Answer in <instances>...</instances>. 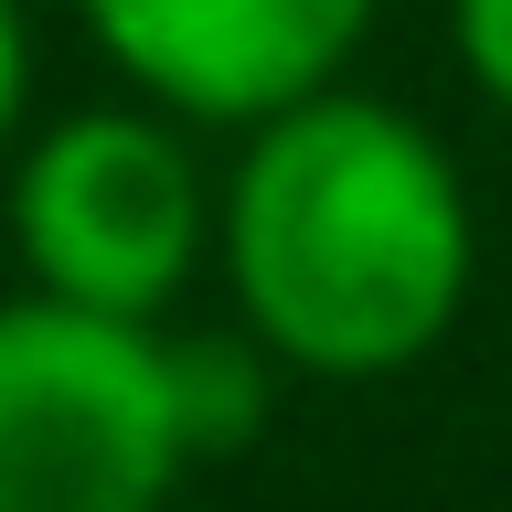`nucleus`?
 Here are the masks:
<instances>
[{"mask_svg": "<svg viewBox=\"0 0 512 512\" xmlns=\"http://www.w3.org/2000/svg\"><path fill=\"white\" fill-rule=\"evenodd\" d=\"M224 267L278 363L406 374L470 299V203L416 118L299 96L256 128L224 192Z\"/></svg>", "mask_w": 512, "mask_h": 512, "instance_id": "1", "label": "nucleus"}, {"mask_svg": "<svg viewBox=\"0 0 512 512\" xmlns=\"http://www.w3.org/2000/svg\"><path fill=\"white\" fill-rule=\"evenodd\" d=\"M182 470L150 320L54 288L0 310V512H160Z\"/></svg>", "mask_w": 512, "mask_h": 512, "instance_id": "2", "label": "nucleus"}, {"mask_svg": "<svg viewBox=\"0 0 512 512\" xmlns=\"http://www.w3.org/2000/svg\"><path fill=\"white\" fill-rule=\"evenodd\" d=\"M11 235H22L32 278L107 320H150L182 288L192 246H203V192L192 160L171 150V128L150 118H64L11 182Z\"/></svg>", "mask_w": 512, "mask_h": 512, "instance_id": "3", "label": "nucleus"}, {"mask_svg": "<svg viewBox=\"0 0 512 512\" xmlns=\"http://www.w3.org/2000/svg\"><path fill=\"white\" fill-rule=\"evenodd\" d=\"M96 43L192 118H278L331 86L374 0H86Z\"/></svg>", "mask_w": 512, "mask_h": 512, "instance_id": "4", "label": "nucleus"}, {"mask_svg": "<svg viewBox=\"0 0 512 512\" xmlns=\"http://www.w3.org/2000/svg\"><path fill=\"white\" fill-rule=\"evenodd\" d=\"M160 384H171V427H182L192 459H224L267 427V363L224 331H192V342H160Z\"/></svg>", "mask_w": 512, "mask_h": 512, "instance_id": "5", "label": "nucleus"}, {"mask_svg": "<svg viewBox=\"0 0 512 512\" xmlns=\"http://www.w3.org/2000/svg\"><path fill=\"white\" fill-rule=\"evenodd\" d=\"M459 54H470V75L512 107V0H459Z\"/></svg>", "mask_w": 512, "mask_h": 512, "instance_id": "6", "label": "nucleus"}, {"mask_svg": "<svg viewBox=\"0 0 512 512\" xmlns=\"http://www.w3.org/2000/svg\"><path fill=\"white\" fill-rule=\"evenodd\" d=\"M22 11H11V0H0V128H11V118H22Z\"/></svg>", "mask_w": 512, "mask_h": 512, "instance_id": "7", "label": "nucleus"}]
</instances>
